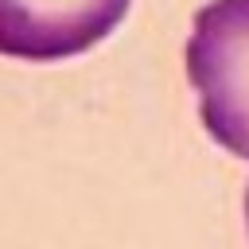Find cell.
<instances>
[{
  "label": "cell",
  "mask_w": 249,
  "mask_h": 249,
  "mask_svg": "<svg viewBox=\"0 0 249 249\" xmlns=\"http://www.w3.org/2000/svg\"><path fill=\"white\" fill-rule=\"evenodd\" d=\"M183 58L206 132L249 160V0L202 4Z\"/></svg>",
  "instance_id": "6da1fadb"
},
{
  "label": "cell",
  "mask_w": 249,
  "mask_h": 249,
  "mask_svg": "<svg viewBox=\"0 0 249 249\" xmlns=\"http://www.w3.org/2000/svg\"><path fill=\"white\" fill-rule=\"evenodd\" d=\"M132 0H0V54L58 62L117 31Z\"/></svg>",
  "instance_id": "7a4b0ae2"
},
{
  "label": "cell",
  "mask_w": 249,
  "mask_h": 249,
  "mask_svg": "<svg viewBox=\"0 0 249 249\" xmlns=\"http://www.w3.org/2000/svg\"><path fill=\"white\" fill-rule=\"evenodd\" d=\"M245 218H249V195H245Z\"/></svg>",
  "instance_id": "3957f363"
}]
</instances>
